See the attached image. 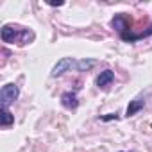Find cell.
Here are the masks:
<instances>
[{"label": "cell", "mask_w": 152, "mask_h": 152, "mask_svg": "<svg viewBox=\"0 0 152 152\" xmlns=\"http://www.w3.org/2000/svg\"><path fill=\"white\" fill-rule=\"evenodd\" d=\"M93 66H95L93 59H81V61H77V72H88Z\"/></svg>", "instance_id": "obj_9"}, {"label": "cell", "mask_w": 152, "mask_h": 152, "mask_svg": "<svg viewBox=\"0 0 152 152\" xmlns=\"http://www.w3.org/2000/svg\"><path fill=\"white\" fill-rule=\"evenodd\" d=\"M61 104H63V107H66V109H75V107L79 106L77 95H75L73 91H64V93L61 95Z\"/></svg>", "instance_id": "obj_5"}, {"label": "cell", "mask_w": 152, "mask_h": 152, "mask_svg": "<svg viewBox=\"0 0 152 152\" xmlns=\"http://www.w3.org/2000/svg\"><path fill=\"white\" fill-rule=\"evenodd\" d=\"M20 95V88L15 83H9L6 86H2L0 90V102H2V107H9V104H13Z\"/></svg>", "instance_id": "obj_2"}, {"label": "cell", "mask_w": 152, "mask_h": 152, "mask_svg": "<svg viewBox=\"0 0 152 152\" xmlns=\"http://www.w3.org/2000/svg\"><path fill=\"white\" fill-rule=\"evenodd\" d=\"M143 106H145V99L138 97V99H134V100H131V102H129L125 115H127V116H132V115H136L140 109H143Z\"/></svg>", "instance_id": "obj_7"}, {"label": "cell", "mask_w": 152, "mask_h": 152, "mask_svg": "<svg viewBox=\"0 0 152 152\" xmlns=\"http://www.w3.org/2000/svg\"><path fill=\"white\" fill-rule=\"evenodd\" d=\"M113 81H115V72L113 70H104V72H100V75L97 77V86L106 90V88H109L113 84Z\"/></svg>", "instance_id": "obj_4"}, {"label": "cell", "mask_w": 152, "mask_h": 152, "mask_svg": "<svg viewBox=\"0 0 152 152\" xmlns=\"http://www.w3.org/2000/svg\"><path fill=\"white\" fill-rule=\"evenodd\" d=\"M118 118V115L116 113H109V115H106V116H100V120H104V122H109V120H116Z\"/></svg>", "instance_id": "obj_10"}, {"label": "cell", "mask_w": 152, "mask_h": 152, "mask_svg": "<svg viewBox=\"0 0 152 152\" xmlns=\"http://www.w3.org/2000/svg\"><path fill=\"white\" fill-rule=\"evenodd\" d=\"M70 70H77V59L73 57H63L61 61H57L50 72L52 77H59V75H63L64 72H70Z\"/></svg>", "instance_id": "obj_3"}, {"label": "cell", "mask_w": 152, "mask_h": 152, "mask_svg": "<svg viewBox=\"0 0 152 152\" xmlns=\"http://www.w3.org/2000/svg\"><path fill=\"white\" fill-rule=\"evenodd\" d=\"M15 124V115H11L9 107H2V113H0V125L4 129Z\"/></svg>", "instance_id": "obj_8"}, {"label": "cell", "mask_w": 152, "mask_h": 152, "mask_svg": "<svg viewBox=\"0 0 152 152\" xmlns=\"http://www.w3.org/2000/svg\"><path fill=\"white\" fill-rule=\"evenodd\" d=\"M0 36H2L4 43H16V45H27L34 39V32L20 25H4Z\"/></svg>", "instance_id": "obj_1"}, {"label": "cell", "mask_w": 152, "mask_h": 152, "mask_svg": "<svg viewBox=\"0 0 152 152\" xmlns=\"http://www.w3.org/2000/svg\"><path fill=\"white\" fill-rule=\"evenodd\" d=\"M111 27H113L120 36H124L125 31L129 29V25H127V18H125L124 15H116V16L111 20Z\"/></svg>", "instance_id": "obj_6"}]
</instances>
